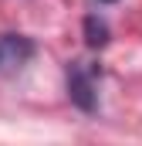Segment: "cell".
<instances>
[{
	"label": "cell",
	"instance_id": "cell-4",
	"mask_svg": "<svg viewBox=\"0 0 142 146\" xmlns=\"http://www.w3.org/2000/svg\"><path fill=\"white\" fill-rule=\"evenodd\" d=\"M98 3H115V0H98Z\"/></svg>",
	"mask_w": 142,
	"mask_h": 146
},
{
	"label": "cell",
	"instance_id": "cell-3",
	"mask_svg": "<svg viewBox=\"0 0 142 146\" xmlns=\"http://www.w3.org/2000/svg\"><path fill=\"white\" fill-rule=\"evenodd\" d=\"M85 44L88 48H105L108 44V24L98 14H88L85 17Z\"/></svg>",
	"mask_w": 142,
	"mask_h": 146
},
{
	"label": "cell",
	"instance_id": "cell-2",
	"mask_svg": "<svg viewBox=\"0 0 142 146\" xmlns=\"http://www.w3.org/2000/svg\"><path fill=\"white\" fill-rule=\"evenodd\" d=\"M34 41L24 34H0V75L20 72L31 58H34Z\"/></svg>",
	"mask_w": 142,
	"mask_h": 146
},
{
	"label": "cell",
	"instance_id": "cell-1",
	"mask_svg": "<svg viewBox=\"0 0 142 146\" xmlns=\"http://www.w3.org/2000/svg\"><path fill=\"white\" fill-rule=\"evenodd\" d=\"M64 82H68V99L81 112H95V109H98V82H102V68H98L95 61H68Z\"/></svg>",
	"mask_w": 142,
	"mask_h": 146
}]
</instances>
